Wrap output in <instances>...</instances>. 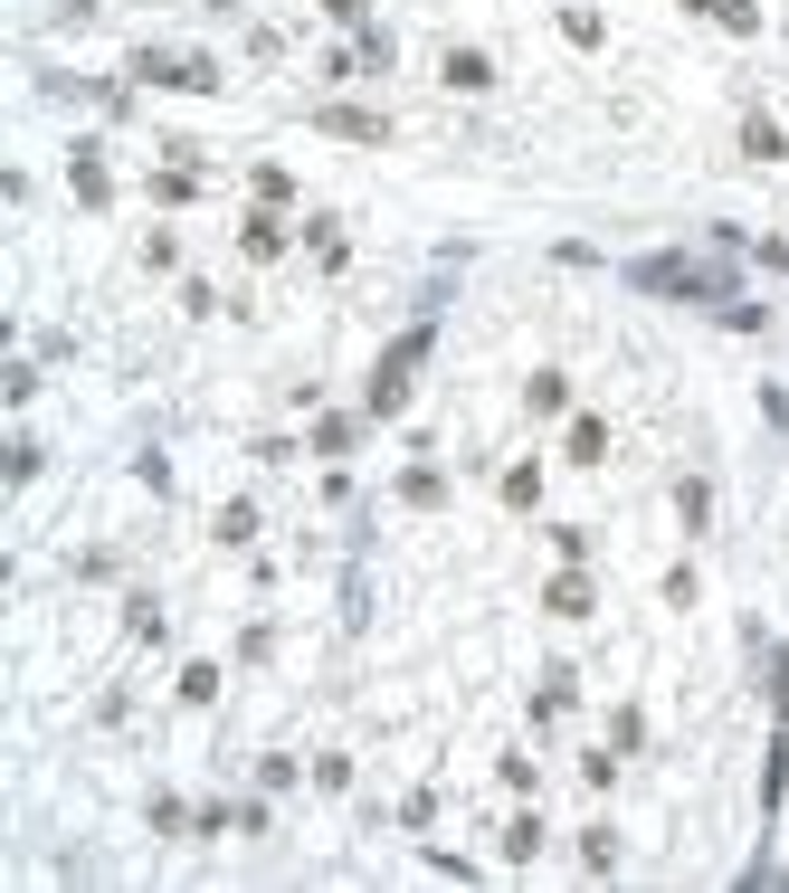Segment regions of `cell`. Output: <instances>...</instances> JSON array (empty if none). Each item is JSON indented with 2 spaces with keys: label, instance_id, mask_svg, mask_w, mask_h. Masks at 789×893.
I'll return each instance as SVG.
<instances>
[{
  "label": "cell",
  "instance_id": "3957f363",
  "mask_svg": "<svg viewBox=\"0 0 789 893\" xmlns=\"http://www.w3.org/2000/svg\"><path fill=\"white\" fill-rule=\"evenodd\" d=\"M324 134H353V143H381L390 124H381V115H361V105H324Z\"/></svg>",
  "mask_w": 789,
  "mask_h": 893
},
{
  "label": "cell",
  "instance_id": "6da1fadb",
  "mask_svg": "<svg viewBox=\"0 0 789 893\" xmlns=\"http://www.w3.org/2000/svg\"><path fill=\"white\" fill-rule=\"evenodd\" d=\"M419 353H429V333H409L400 353L381 361V380H371V409H400V400H409V361H419Z\"/></svg>",
  "mask_w": 789,
  "mask_h": 893
},
{
  "label": "cell",
  "instance_id": "7a4b0ae2",
  "mask_svg": "<svg viewBox=\"0 0 789 893\" xmlns=\"http://www.w3.org/2000/svg\"><path fill=\"white\" fill-rule=\"evenodd\" d=\"M448 86H495V57H485V48H448Z\"/></svg>",
  "mask_w": 789,
  "mask_h": 893
},
{
  "label": "cell",
  "instance_id": "277c9868",
  "mask_svg": "<svg viewBox=\"0 0 789 893\" xmlns=\"http://www.w3.org/2000/svg\"><path fill=\"white\" fill-rule=\"evenodd\" d=\"M741 153H751V162H780V124L751 115V124H741Z\"/></svg>",
  "mask_w": 789,
  "mask_h": 893
},
{
  "label": "cell",
  "instance_id": "5b68a950",
  "mask_svg": "<svg viewBox=\"0 0 789 893\" xmlns=\"http://www.w3.org/2000/svg\"><path fill=\"white\" fill-rule=\"evenodd\" d=\"M571 456H580V466H599V456H609V428L580 419V428H571Z\"/></svg>",
  "mask_w": 789,
  "mask_h": 893
}]
</instances>
